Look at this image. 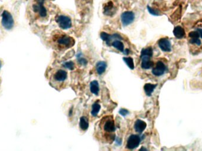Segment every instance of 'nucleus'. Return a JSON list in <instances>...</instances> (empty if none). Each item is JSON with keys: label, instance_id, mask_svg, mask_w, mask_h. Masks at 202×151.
Wrapping results in <instances>:
<instances>
[{"label": "nucleus", "instance_id": "obj_5", "mask_svg": "<svg viewBox=\"0 0 202 151\" xmlns=\"http://www.w3.org/2000/svg\"><path fill=\"white\" fill-rule=\"evenodd\" d=\"M167 70V68L164 63L161 61H159L156 66L152 70V73L156 76H161L163 75Z\"/></svg>", "mask_w": 202, "mask_h": 151}, {"label": "nucleus", "instance_id": "obj_11", "mask_svg": "<svg viewBox=\"0 0 202 151\" xmlns=\"http://www.w3.org/2000/svg\"><path fill=\"white\" fill-rule=\"evenodd\" d=\"M67 72L63 70H59L55 74V79L58 82H63L67 78Z\"/></svg>", "mask_w": 202, "mask_h": 151}, {"label": "nucleus", "instance_id": "obj_12", "mask_svg": "<svg viewBox=\"0 0 202 151\" xmlns=\"http://www.w3.org/2000/svg\"><path fill=\"white\" fill-rule=\"evenodd\" d=\"M103 129L105 131L107 132H113L115 131V126L114 122L112 119L108 120L103 126Z\"/></svg>", "mask_w": 202, "mask_h": 151}, {"label": "nucleus", "instance_id": "obj_6", "mask_svg": "<svg viewBox=\"0 0 202 151\" xmlns=\"http://www.w3.org/2000/svg\"><path fill=\"white\" fill-rule=\"evenodd\" d=\"M159 47L164 52L172 51V43L167 38H162L158 41Z\"/></svg>", "mask_w": 202, "mask_h": 151}, {"label": "nucleus", "instance_id": "obj_14", "mask_svg": "<svg viewBox=\"0 0 202 151\" xmlns=\"http://www.w3.org/2000/svg\"><path fill=\"white\" fill-rule=\"evenodd\" d=\"M90 92L95 94V95H98L99 92V83L96 80L92 81L90 84Z\"/></svg>", "mask_w": 202, "mask_h": 151}, {"label": "nucleus", "instance_id": "obj_22", "mask_svg": "<svg viewBox=\"0 0 202 151\" xmlns=\"http://www.w3.org/2000/svg\"><path fill=\"white\" fill-rule=\"evenodd\" d=\"M123 60L126 63V64L129 67V68L132 69V70L134 69V60L131 57H124Z\"/></svg>", "mask_w": 202, "mask_h": 151}, {"label": "nucleus", "instance_id": "obj_16", "mask_svg": "<svg viewBox=\"0 0 202 151\" xmlns=\"http://www.w3.org/2000/svg\"><path fill=\"white\" fill-rule=\"evenodd\" d=\"M113 9H114V4L112 3V1H109L105 5V7L104 8V13L106 15H110L111 14H112L113 13L114 10Z\"/></svg>", "mask_w": 202, "mask_h": 151}, {"label": "nucleus", "instance_id": "obj_26", "mask_svg": "<svg viewBox=\"0 0 202 151\" xmlns=\"http://www.w3.org/2000/svg\"><path fill=\"white\" fill-rule=\"evenodd\" d=\"M64 66L66 68L69 69V70H73L74 68V63L72 61H68V62H66L65 64H64Z\"/></svg>", "mask_w": 202, "mask_h": 151}, {"label": "nucleus", "instance_id": "obj_32", "mask_svg": "<svg viewBox=\"0 0 202 151\" xmlns=\"http://www.w3.org/2000/svg\"><path fill=\"white\" fill-rule=\"evenodd\" d=\"M128 52H129V50L128 49H126L125 51H124V53L125 55H128V53H129Z\"/></svg>", "mask_w": 202, "mask_h": 151}, {"label": "nucleus", "instance_id": "obj_13", "mask_svg": "<svg viewBox=\"0 0 202 151\" xmlns=\"http://www.w3.org/2000/svg\"><path fill=\"white\" fill-rule=\"evenodd\" d=\"M157 84H151V83H147L144 86V91L147 96H151L153 92H154L155 88L157 87Z\"/></svg>", "mask_w": 202, "mask_h": 151}, {"label": "nucleus", "instance_id": "obj_23", "mask_svg": "<svg viewBox=\"0 0 202 151\" xmlns=\"http://www.w3.org/2000/svg\"><path fill=\"white\" fill-rule=\"evenodd\" d=\"M147 10H148V11L150 13V14L154 15V16H159L161 15V13L160 11L157 10V9H155V8H153L152 7H151L150 6L148 5L147 7Z\"/></svg>", "mask_w": 202, "mask_h": 151}, {"label": "nucleus", "instance_id": "obj_31", "mask_svg": "<svg viewBox=\"0 0 202 151\" xmlns=\"http://www.w3.org/2000/svg\"><path fill=\"white\" fill-rule=\"evenodd\" d=\"M39 5H43L45 0H36Z\"/></svg>", "mask_w": 202, "mask_h": 151}, {"label": "nucleus", "instance_id": "obj_30", "mask_svg": "<svg viewBox=\"0 0 202 151\" xmlns=\"http://www.w3.org/2000/svg\"><path fill=\"white\" fill-rule=\"evenodd\" d=\"M196 31H198V33H199V35H200V37H201L202 39V28H198L196 29Z\"/></svg>", "mask_w": 202, "mask_h": 151}, {"label": "nucleus", "instance_id": "obj_19", "mask_svg": "<svg viewBox=\"0 0 202 151\" xmlns=\"http://www.w3.org/2000/svg\"><path fill=\"white\" fill-rule=\"evenodd\" d=\"M101 39H102L103 41H106V44L108 45H109V42L113 39L112 36L105 33V32H102L101 33Z\"/></svg>", "mask_w": 202, "mask_h": 151}, {"label": "nucleus", "instance_id": "obj_4", "mask_svg": "<svg viewBox=\"0 0 202 151\" xmlns=\"http://www.w3.org/2000/svg\"><path fill=\"white\" fill-rule=\"evenodd\" d=\"M135 19V14L132 11H125L121 15V21L124 26L131 24Z\"/></svg>", "mask_w": 202, "mask_h": 151}, {"label": "nucleus", "instance_id": "obj_25", "mask_svg": "<svg viewBox=\"0 0 202 151\" xmlns=\"http://www.w3.org/2000/svg\"><path fill=\"white\" fill-rule=\"evenodd\" d=\"M189 42L191 44H196L198 46H200L202 44V41L200 38H190Z\"/></svg>", "mask_w": 202, "mask_h": 151}, {"label": "nucleus", "instance_id": "obj_34", "mask_svg": "<svg viewBox=\"0 0 202 151\" xmlns=\"http://www.w3.org/2000/svg\"><path fill=\"white\" fill-rule=\"evenodd\" d=\"M1 62L0 61V68H1Z\"/></svg>", "mask_w": 202, "mask_h": 151}, {"label": "nucleus", "instance_id": "obj_15", "mask_svg": "<svg viewBox=\"0 0 202 151\" xmlns=\"http://www.w3.org/2000/svg\"><path fill=\"white\" fill-rule=\"evenodd\" d=\"M106 63L105 61H99L96 64V71L99 74H103L106 69Z\"/></svg>", "mask_w": 202, "mask_h": 151}, {"label": "nucleus", "instance_id": "obj_24", "mask_svg": "<svg viewBox=\"0 0 202 151\" xmlns=\"http://www.w3.org/2000/svg\"><path fill=\"white\" fill-rule=\"evenodd\" d=\"M39 13L40 14V15L42 17H46L47 15V10L46 8L44 7L43 5H39Z\"/></svg>", "mask_w": 202, "mask_h": 151}, {"label": "nucleus", "instance_id": "obj_27", "mask_svg": "<svg viewBox=\"0 0 202 151\" xmlns=\"http://www.w3.org/2000/svg\"><path fill=\"white\" fill-rule=\"evenodd\" d=\"M188 36L190 38H200L199 33L196 30V31H191L188 34Z\"/></svg>", "mask_w": 202, "mask_h": 151}, {"label": "nucleus", "instance_id": "obj_10", "mask_svg": "<svg viewBox=\"0 0 202 151\" xmlns=\"http://www.w3.org/2000/svg\"><path fill=\"white\" fill-rule=\"evenodd\" d=\"M147 127V124L144 121H143L141 120H137L135 123V125H134V128L136 132L141 134Z\"/></svg>", "mask_w": 202, "mask_h": 151}, {"label": "nucleus", "instance_id": "obj_33", "mask_svg": "<svg viewBox=\"0 0 202 151\" xmlns=\"http://www.w3.org/2000/svg\"><path fill=\"white\" fill-rule=\"evenodd\" d=\"M140 150V151H141V150H145V151H147V149L144 148H141Z\"/></svg>", "mask_w": 202, "mask_h": 151}, {"label": "nucleus", "instance_id": "obj_20", "mask_svg": "<svg viewBox=\"0 0 202 151\" xmlns=\"http://www.w3.org/2000/svg\"><path fill=\"white\" fill-rule=\"evenodd\" d=\"M100 109H101V105L98 102H95L92 105L91 114L93 116H96Z\"/></svg>", "mask_w": 202, "mask_h": 151}, {"label": "nucleus", "instance_id": "obj_2", "mask_svg": "<svg viewBox=\"0 0 202 151\" xmlns=\"http://www.w3.org/2000/svg\"><path fill=\"white\" fill-rule=\"evenodd\" d=\"M56 22L59 27L63 30H68L72 27V21L70 17L61 15L56 18Z\"/></svg>", "mask_w": 202, "mask_h": 151}, {"label": "nucleus", "instance_id": "obj_1", "mask_svg": "<svg viewBox=\"0 0 202 151\" xmlns=\"http://www.w3.org/2000/svg\"><path fill=\"white\" fill-rule=\"evenodd\" d=\"M2 25L6 30H11L14 26V21L12 15L7 11H3L2 14Z\"/></svg>", "mask_w": 202, "mask_h": 151}, {"label": "nucleus", "instance_id": "obj_3", "mask_svg": "<svg viewBox=\"0 0 202 151\" xmlns=\"http://www.w3.org/2000/svg\"><path fill=\"white\" fill-rule=\"evenodd\" d=\"M141 138L137 135H131L127 143V148L129 149H134L137 148L140 144Z\"/></svg>", "mask_w": 202, "mask_h": 151}, {"label": "nucleus", "instance_id": "obj_28", "mask_svg": "<svg viewBox=\"0 0 202 151\" xmlns=\"http://www.w3.org/2000/svg\"><path fill=\"white\" fill-rule=\"evenodd\" d=\"M119 113L120 115L125 116H127V115H128L129 113V111L125 109H121L119 111Z\"/></svg>", "mask_w": 202, "mask_h": 151}, {"label": "nucleus", "instance_id": "obj_21", "mask_svg": "<svg viewBox=\"0 0 202 151\" xmlns=\"http://www.w3.org/2000/svg\"><path fill=\"white\" fill-rule=\"evenodd\" d=\"M112 45L114 47L116 48L117 50H118L120 52H123L124 51V44L121 41L119 40H115L112 43Z\"/></svg>", "mask_w": 202, "mask_h": 151}, {"label": "nucleus", "instance_id": "obj_18", "mask_svg": "<svg viewBox=\"0 0 202 151\" xmlns=\"http://www.w3.org/2000/svg\"><path fill=\"white\" fill-rule=\"evenodd\" d=\"M153 54V50L151 47H148L146 49H143L141 53V57L147 56L149 57H151Z\"/></svg>", "mask_w": 202, "mask_h": 151}, {"label": "nucleus", "instance_id": "obj_17", "mask_svg": "<svg viewBox=\"0 0 202 151\" xmlns=\"http://www.w3.org/2000/svg\"><path fill=\"white\" fill-rule=\"evenodd\" d=\"M80 128L84 130V131H86L88 127H89V123H88V121L86 117L85 116H82L80 118Z\"/></svg>", "mask_w": 202, "mask_h": 151}, {"label": "nucleus", "instance_id": "obj_7", "mask_svg": "<svg viewBox=\"0 0 202 151\" xmlns=\"http://www.w3.org/2000/svg\"><path fill=\"white\" fill-rule=\"evenodd\" d=\"M58 43L67 47H71L74 44V40L72 37L69 36H63L58 39Z\"/></svg>", "mask_w": 202, "mask_h": 151}, {"label": "nucleus", "instance_id": "obj_8", "mask_svg": "<svg viewBox=\"0 0 202 151\" xmlns=\"http://www.w3.org/2000/svg\"><path fill=\"white\" fill-rule=\"evenodd\" d=\"M173 32L174 37L177 39H182L186 37V32L185 29L180 26L175 27Z\"/></svg>", "mask_w": 202, "mask_h": 151}, {"label": "nucleus", "instance_id": "obj_9", "mask_svg": "<svg viewBox=\"0 0 202 151\" xmlns=\"http://www.w3.org/2000/svg\"><path fill=\"white\" fill-rule=\"evenodd\" d=\"M142 62H141V67L144 69H150L154 66V63L151 60H150V58L147 56L141 57Z\"/></svg>", "mask_w": 202, "mask_h": 151}, {"label": "nucleus", "instance_id": "obj_29", "mask_svg": "<svg viewBox=\"0 0 202 151\" xmlns=\"http://www.w3.org/2000/svg\"><path fill=\"white\" fill-rule=\"evenodd\" d=\"M79 62L82 64V65H86L87 64V60L84 58H82V57H80L79 59Z\"/></svg>", "mask_w": 202, "mask_h": 151}]
</instances>
